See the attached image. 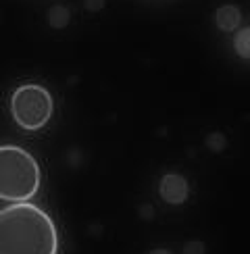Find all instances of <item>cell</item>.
Segmentation results:
<instances>
[{
    "mask_svg": "<svg viewBox=\"0 0 250 254\" xmlns=\"http://www.w3.org/2000/svg\"><path fill=\"white\" fill-rule=\"evenodd\" d=\"M55 113L52 94L40 83H23L10 96V115L25 131H40L46 127Z\"/></svg>",
    "mask_w": 250,
    "mask_h": 254,
    "instance_id": "3957f363",
    "label": "cell"
},
{
    "mask_svg": "<svg viewBox=\"0 0 250 254\" xmlns=\"http://www.w3.org/2000/svg\"><path fill=\"white\" fill-rule=\"evenodd\" d=\"M152 208H154L152 204H142L140 215H142L144 219H152V217H154V210H152Z\"/></svg>",
    "mask_w": 250,
    "mask_h": 254,
    "instance_id": "30bf717a",
    "label": "cell"
},
{
    "mask_svg": "<svg viewBox=\"0 0 250 254\" xmlns=\"http://www.w3.org/2000/svg\"><path fill=\"white\" fill-rule=\"evenodd\" d=\"M204 252H206L204 242H200V240H190L182 250V254H204Z\"/></svg>",
    "mask_w": 250,
    "mask_h": 254,
    "instance_id": "9c48e42d",
    "label": "cell"
},
{
    "mask_svg": "<svg viewBox=\"0 0 250 254\" xmlns=\"http://www.w3.org/2000/svg\"><path fill=\"white\" fill-rule=\"evenodd\" d=\"M48 23L52 27H57V29L65 27L69 23V10L65 6H55L50 10V15H48Z\"/></svg>",
    "mask_w": 250,
    "mask_h": 254,
    "instance_id": "ba28073f",
    "label": "cell"
},
{
    "mask_svg": "<svg viewBox=\"0 0 250 254\" xmlns=\"http://www.w3.org/2000/svg\"><path fill=\"white\" fill-rule=\"evenodd\" d=\"M40 165L25 148L0 146V200L27 202L40 190Z\"/></svg>",
    "mask_w": 250,
    "mask_h": 254,
    "instance_id": "7a4b0ae2",
    "label": "cell"
},
{
    "mask_svg": "<svg viewBox=\"0 0 250 254\" xmlns=\"http://www.w3.org/2000/svg\"><path fill=\"white\" fill-rule=\"evenodd\" d=\"M148 254H173V252L167 250V248H154V250H150Z\"/></svg>",
    "mask_w": 250,
    "mask_h": 254,
    "instance_id": "8fae6325",
    "label": "cell"
},
{
    "mask_svg": "<svg viewBox=\"0 0 250 254\" xmlns=\"http://www.w3.org/2000/svg\"><path fill=\"white\" fill-rule=\"evenodd\" d=\"M215 23L221 31H234L240 27L242 23V13H240V8L234 6V4H223L221 8H217L215 13Z\"/></svg>",
    "mask_w": 250,
    "mask_h": 254,
    "instance_id": "5b68a950",
    "label": "cell"
},
{
    "mask_svg": "<svg viewBox=\"0 0 250 254\" xmlns=\"http://www.w3.org/2000/svg\"><path fill=\"white\" fill-rule=\"evenodd\" d=\"M204 146H206L213 154H219V152H223L225 148H227V137H225L221 131H213V133L206 135Z\"/></svg>",
    "mask_w": 250,
    "mask_h": 254,
    "instance_id": "52a82bcc",
    "label": "cell"
},
{
    "mask_svg": "<svg viewBox=\"0 0 250 254\" xmlns=\"http://www.w3.org/2000/svg\"><path fill=\"white\" fill-rule=\"evenodd\" d=\"M159 196L163 198V202L180 206L190 198V184L180 173H165L159 182Z\"/></svg>",
    "mask_w": 250,
    "mask_h": 254,
    "instance_id": "277c9868",
    "label": "cell"
},
{
    "mask_svg": "<svg viewBox=\"0 0 250 254\" xmlns=\"http://www.w3.org/2000/svg\"><path fill=\"white\" fill-rule=\"evenodd\" d=\"M0 254H59L55 221L29 200L0 208Z\"/></svg>",
    "mask_w": 250,
    "mask_h": 254,
    "instance_id": "6da1fadb",
    "label": "cell"
},
{
    "mask_svg": "<svg viewBox=\"0 0 250 254\" xmlns=\"http://www.w3.org/2000/svg\"><path fill=\"white\" fill-rule=\"evenodd\" d=\"M234 48H236V52L242 59L250 61V27H244V29L238 31L236 42H234Z\"/></svg>",
    "mask_w": 250,
    "mask_h": 254,
    "instance_id": "8992f818",
    "label": "cell"
}]
</instances>
